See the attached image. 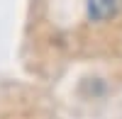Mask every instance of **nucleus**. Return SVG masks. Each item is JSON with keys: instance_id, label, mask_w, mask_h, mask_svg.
I'll return each instance as SVG.
<instances>
[{"instance_id": "f257e3e1", "label": "nucleus", "mask_w": 122, "mask_h": 119, "mask_svg": "<svg viewBox=\"0 0 122 119\" xmlns=\"http://www.w3.org/2000/svg\"><path fill=\"white\" fill-rule=\"evenodd\" d=\"M122 5V0H88V12L93 19H105L115 15Z\"/></svg>"}]
</instances>
